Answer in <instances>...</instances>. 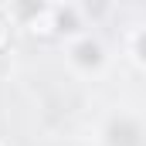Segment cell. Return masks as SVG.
Returning <instances> with one entry per match:
<instances>
[{
    "label": "cell",
    "mask_w": 146,
    "mask_h": 146,
    "mask_svg": "<svg viewBox=\"0 0 146 146\" xmlns=\"http://www.w3.org/2000/svg\"><path fill=\"white\" fill-rule=\"evenodd\" d=\"M72 58H75V65H82V68H99L102 65V44L92 41V37H85V41H78L72 48Z\"/></svg>",
    "instance_id": "cell-2"
},
{
    "label": "cell",
    "mask_w": 146,
    "mask_h": 146,
    "mask_svg": "<svg viewBox=\"0 0 146 146\" xmlns=\"http://www.w3.org/2000/svg\"><path fill=\"white\" fill-rule=\"evenodd\" d=\"M106 143L109 146H143V129H139L136 119L119 115V119H112L109 129H106Z\"/></svg>",
    "instance_id": "cell-1"
},
{
    "label": "cell",
    "mask_w": 146,
    "mask_h": 146,
    "mask_svg": "<svg viewBox=\"0 0 146 146\" xmlns=\"http://www.w3.org/2000/svg\"><path fill=\"white\" fill-rule=\"evenodd\" d=\"M41 14H44L41 0H14V17L17 21H37Z\"/></svg>",
    "instance_id": "cell-3"
},
{
    "label": "cell",
    "mask_w": 146,
    "mask_h": 146,
    "mask_svg": "<svg viewBox=\"0 0 146 146\" xmlns=\"http://www.w3.org/2000/svg\"><path fill=\"white\" fill-rule=\"evenodd\" d=\"M133 58L143 61V31H136V37H133Z\"/></svg>",
    "instance_id": "cell-5"
},
{
    "label": "cell",
    "mask_w": 146,
    "mask_h": 146,
    "mask_svg": "<svg viewBox=\"0 0 146 146\" xmlns=\"http://www.w3.org/2000/svg\"><path fill=\"white\" fill-rule=\"evenodd\" d=\"M3 41H7V17L0 14V44H3Z\"/></svg>",
    "instance_id": "cell-6"
},
{
    "label": "cell",
    "mask_w": 146,
    "mask_h": 146,
    "mask_svg": "<svg viewBox=\"0 0 146 146\" xmlns=\"http://www.w3.org/2000/svg\"><path fill=\"white\" fill-rule=\"evenodd\" d=\"M54 31H58V34H75V31H78V14L68 10V7L58 10V14H54Z\"/></svg>",
    "instance_id": "cell-4"
}]
</instances>
